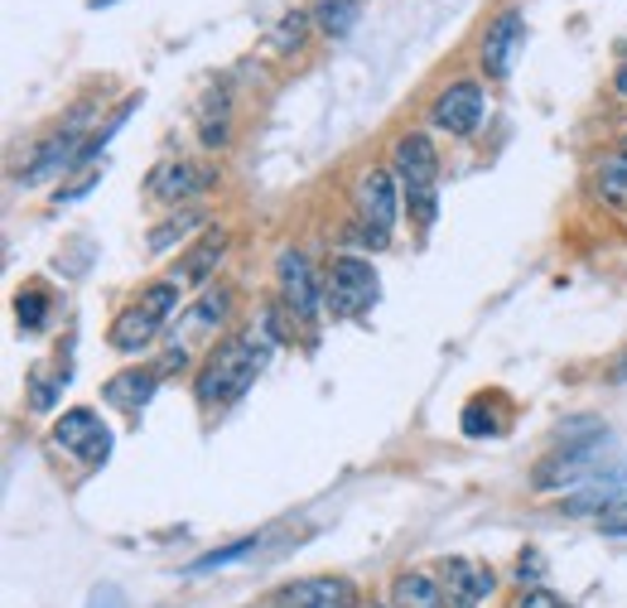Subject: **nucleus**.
<instances>
[{
  "label": "nucleus",
  "mask_w": 627,
  "mask_h": 608,
  "mask_svg": "<svg viewBox=\"0 0 627 608\" xmlns=\"http://www.w3.org/2000/svg\"><path fill=\"white\" fill-rule=\"evenodd\" d=\"M406 203H410V212L420 218V228H430V222H434V189H416V194H406Z\"/></svg>",
  "instance_id": "nucleus-24"
},
{
  "label": "nucleus",
  "mask_w": 627,
  "mask_h": 608,
  "mask_svg": "<svg viewBox=\"0 0 627 608\" xmlns=\"http://www.w3.org/2000/svg\"><path fill=\"white\" fill-rule=\"evenodd\" d=\"M599 439H593V445H569L565 454H555L551 464H545L541 473H536V483H541V488H555V483H575V478H585V473L599 464Z\"/></svg>",
  "instance_id": "nucleus-12"
},
{
  "label": "nucleus",
  "mask_w": 627,
  "mask_h": 608,
  "mask_svg": "<svg viewBox=\"0 0 627 608\" xmlns=\"http://www.w3.org/2000/svg\"><path fill=\"white\" fill-rule=\"evenodd\" d=\"M222 246H228V232H208L204 242H198L194 252L184 256V266H179V276H174V280H204L208 270H212V262L222 256Z\"/></svg>",
  "instance_id": "nucleus-17"
},
{
  "label": "nucleus",
  "mask_w": 627,
  "mask_h": 608,
  "mask_svg": "<svg viewBox=\"0 0 627 608\" xmlns=\"http://www.w3.org/2000/svg\"><path fill=\"white\" fill-rule=\"evenodd\" d=\"M599 189L608 194L613 203H627V150L608 155V160L599 165Z\"/></svg>",
  "instance_id": "nucleus-19"
},
{
  "label": "nucleus",
  "mask_w": 627,
  "mask_h": 608,
  "mask_svg": "<svg viewBox=\"0 0 627 608\" xmlns=\"http://www.w3.org/2000/svg\"><path fill=\"white\" fill-rule=\"evenodd\" d=\"M280 295H285V309L295 314L305 329L319 324L323 295H319V285H314V270L299 252H280Z\"/></svg>",
  "instance_id": "nucleus-7"
},
{
  "label": "nucleus",
  "mask_w": 627,
  "mask_h": 608,
  "mask_svg": "<svg viewBox=\"0 0 627 608\" xmlns=\"http://www.w3.org/2000/svg\"><path fill=\"white\" fill-rule=\"evenodd\" d=\"M271 608H357V584L343 574H309L271 594Z\"/></svg>",
  "instance_id": "nucleus-4"
},
{
  "label": "nucleus",
  "mask_w": 627,
  "mask_h": 608,
  "mask_svg": "<svg viewBox=\"0 0 627 608\" xmlns=\"http://www.w3.org/2000/svg\"><path fill=\"white\" fill-rule=\"evenodd\" d=\"M87 608H126V594H121L116 584H97V589L87 594Z\"/></svg>",
  "instance_id": "nucleus-26"
},
{
  "label": "nucleus",
  "mask_w": 627,
  "mask_h": 608,
  "mask_svg": "<svg viewBox=\"0 0 627 608\" xmlns=\"http://www.w3.org/2000/svg\"><path fill=\"white\" fill-rule=\"evenodd\" d=\"M222 314H228V295H208L204 304H198V314H194V319H198V324H218Z\"/></svg>",
  "instance_id": "nucleus-28"
},
{
  "label": "nucleus",
  "mask_w": 627,
  "mask_h": 608,
  "mask_svg": "<svg viewBox=\"0 0 627 608\" xmlns=\"http://www.w3.org/2000/svg\"><path fill=\"white\" fill-rule=\"evenodd\" d=\"M377 295H382V280H377L372 262L362 256H339L329 276V309L333 314H362L372 309Z\"/></svg>",
  "instance_id": "nucleus-2"
},
{
  "label": "nucleus",
  "mask_w": 627,
  "mask_h": 608,
  "mask_svg": "<svg viewBox=\"0 0 627 608\" xmlns=\"http://www.w3.org/2000/svg\"><path fill=\"white\" fill-rule=\"evenodd\" d=\"M155 381H160V372H121V377L107 387V401L126 405V411H140V405L150 401Z\"/></svg>",
  "instance_id": "nucleus-15"
},
{
  "label": "nucleus",
  "mask_w": 627,
  "mask_h": 608,
  "mask_svg": "<svg viewBox=\"0 0 627 608\" xmlns=\"http://www.w3.org/2000/svg\"><path fill=\"white\" fill-rule=\"evenodd\" d=\"M357 208H362V236L372 246H386L391 242V228H396V212H401V198H396V179L386 174V169H372V174H362V184H357Z\"/></svg>",
  "instance_id": "nucleus-3"
},
{
  "label": "nucleus",
  "mask_w": 627,
  "mask_h": 608,
  "mask_svg": "<svg viewBox=\"0 0 627 608\" xmlns=\"http://www.w3.org/2000/svg\"><path fill=\"white\" fill-rule=\"evenodd\" d=\"M174 304H179V280H155V285L140 295V309H145V314H155L160 324L174 314Z\"/></svg>",
  "instance_id": "nucleus-20"
},
{
  "label": "nucleus",
  "mask_w": 627,
  "mask_h": 608,
  "mask_svg": "<svg viewBox=\"0 0 627 608\" xmlns=\"http://www.w3.org/2000/svg\"><path fill=\"white\" fill-rule=\"evenodd\" d=\"M212 169L204 165H188V160H170L150 174V194L160 203H184V198H198L204 189H212Z\"/></svg>",
  "instance_id": "nucleus-11"
},
{
  "label": "nucleus",
  "mask_w": 627,
  "mask_h": 608,
  "mask_svg": "<svg viewBox=\"0 0 627 608\" xmlns=\"http://www.w3.org/2000/svg\"><path fill=\"white\" fill-rule=\"evenodd\" d=\"M271 343H275V324L266 319V333H242V338H228L218 353L208 357L204 377H198V401L204 405H232L261 377L266 357H271Z\"/></svg>",
  "instance_id": "nucleus-1"
},
{
  "label": "nucleus",
  "mask_w": 627,
  "mask_h": 608,
  "mask_svg": "<svg viewBox=\"0 0 627 608\" xmlns=\"http://www.w3.org/2000/svg\"><path fill=\"white\" fill-rule=\"evenodd\" d=\"M483 111H488L483 87L478 83H450L440 97H434L430 117H434V126L450 131V135H474L478 126H483Z\"/></svg>",
  "instance_id": "nucleus-6"
},
{
  "label": "nucleus",
  "mask_w": 627,
  "mask_h": 608,
  "mask_svg": "<svg viewBox=\"0 0 627 608\" xmlns=\"http://www.w3.org/2000/svg\"><path fill=\"white\" fill-rule=\"evenodd\" d=\"M357 15H362V5L357 0H319V10H314V20H319L323 34H333V39H343V34H353Z\"/></svg>",
  "instance_id": "nucleus-16"
},
{
  "label": "nucleus",
  "mask_w": 627,
  "mask_h": 608,
  "mask_svg": "<svg viewBox=\"0 0 627 608\" xmlns=\"http://www.w3.org/2000/svg\"><path fill=\"white\" fill-rule=\"evenodd\" d=\"M440 589H444V608H478L492 594V574L478 570L474 560H444Z\"/></svg>",
  "instance_id": "nucleus-10"
},
{
  "label": "nucleus",
  "mask_w": 627,
  "mask_h": 608,
  "mask_svg": "<svg viewBox=\"0 0 627 608\" xmlns=\"http://www.w3.org/2000/svg\"><path fill=\"white\" fill-rule=\"evenodd\" d=\"M396 179L406 184V194H416V189H434V179H440V155H434L430 135L410 131L396 141Z\"/></svg>",
  "instance_id": "nucleus-9"
},
{
  "label": "nucleus",
  "mask_w": 627,
  "mask_h": 608,
  "mask_svg": "<svg viewBox=\"0 0 627 608\" xmlns=\"http://www.w3.org/2000/svg\"><path fill=\"white\" fill-rule=\"evenodd\" d=\"M599 526H603V532H608V536H627V498L613 502L608 512L599 516Z\"/></svg>",
  "instance_id": "nucleus-25"
},
{
  "label": "nucleus",
  "mask_w": 627,
  "mask_h": 608,
  "mask_svg": "<svg viewBox=\"0 0 627 608\" xmlns=\"http://www.w3.org/2000/svg\"><path fill=\"white\" fill-rule=\"evenodd\" d=\"M305 29H309V15H305V10L285 15V20H280V34H275V49H280V53L299 49V44H305Z\"/></svg>",
  "instance_id": "nucleus-21"
},
{
  "label": "nucleus",
  "mask_w": 627,
  "mask_h": 608,
  "mask_svg": "<svg viewBox=\"0 0 627 608\" xmlns=\"http://www.w3.org/2000/svg\"><path fill=\"white\" fill-rule=\"evenodd\" d=\"M372 608H391V604H372Z\"/></svg>",
  "instance_id": "nucleus-32"
},
{
  "label": "nucleus",
  "mask_w": 627,
  "mask_h": 608,
  "mask_svg": "<svg viewBox=\"0 0 627 608\" xmlns=\"http://www.w3.org/2000/svg\"><path fill=\"white\" fill-rule=\"evenodd\" d=\"M526 44V20H521V10H502L497 20L488 25L483 34V68L492 77H507L512 73V63H517V49Z\"/></svg>",
  "instance_id": "nucleus-8"
},
{
  "label": "nucleus",
  "mask_w": 627,
  "mask_h": 608,
  "mask_svg": "<svg viewBox=\"0 0 627 608\" xmlns=\"http://www.w3.org/2000/svg\"><path fill=\"white\" fill-rule=\"evenodd\" d=\"M517 608H575V604H565V599H560V594H551V589H531V594H521Z\"/></svg>",
  "instance_id": "nucleus-27"
},
{
  "label": "nucleus",
  "mask_w": 627,
  "mask_h": 608,
  "mask_svg": "<svg viewBox=\"0 0 627 608\" xmlns=\"http://www.w3.org/2000/svg\"><path fill=\"white\" fill-rule=\"evenodd\" d=\"M391 608H444V589L440 580H430V574H396V584H391Z\"/></svg>",
  "instance_id": "nucleus-14"
},
{
  "label": "nucleus",
  "mask_w": 627,
  "mask_h": 608,
  "mask_svg": "<svg viewBox=\"0 0 627 608\" xmlns=\"http://www.w3.org/2000/svg\"><path fill=\"white\" fill-rule=\"evenodd\" d=\"M53 445L63 449V454H73V459H83V464H107V454H111V430L102 425V415H93V411H63V421L53 425Z\"/></svg>",
  "instance_id": "nucleus-5"
},
{
  "label": "nucleus",
  "mask_w": 627,
  "mask_h": 608,
  "mask_svg": "<svg viewBox=\"0 0 627 608\" xmlns=\"http://www.w3.org/2000/svg\"><path fill=\"white\" fill-rule=\"evenodd\" d=\"M256 546H261V536H242V540H232V546H222V550H208V556H198L194 566H188V574H212V570H222V566H237V560H246Z\"/></svg>",
  "instance_id": "nucleus-18"
},
{
  "label": "nucleus",
  "mask_w": 627,
  "mask_h": 608,
  "mask_svg": "<svg viewBox=\"0 0 627 608\" xmlns=\"http://www.w3.org/2000/svg\"><path fill=\"white\" fill-rule=\"evenodd\" d=\"M613 83H618V93H627V59L618 63V77H613Z\"/></svg>",
  "instance_id": "nucleus-31"
},
{
  "label": "nucleus",
  "mask_w": 627,
  "mask_h": 608,
  "mask_svg": "<svg viewBox=\"0 0 627 608\" xmlns=\"http://www.w3.org/2000/svg\"><path fill=\"white\" fill-rule=\"evenodd\" d=\"M608 381H613V387H623V381H627V348H623L618 357H613V367H608Z\"/></svg>",
  "instance_id": "nucleus-30"
},
{
  "label": "nucleus",
  "mask_w": 627,
  "mask_h": 608,
  "mask_svg": "<svg viewBox=\"0 0 627 608\" xmlns=\"http://www.w3.org/2000/svg\"><path fill=\"white\" fill-rule=\"evenodd\" d=\"M198 222H204V218H198V212H179V218L170 222V228H160V232H155V236H150V246H155V252H164V246H170V242H174V236L194 232V228H198Z\"/></svg>",
  "instance_id": "nucleus-22"
},
{
  "label": "nucleus",
  "mask_w": 627,
  "mask_h": 608,
  "mask_svg": "<svg viewBox=\"0 0 627 608\" xmlns=\"http://www.w3.org/2000/svg\"><path fill=\"white\" fill-rule=\"evenodd\" d=\"M517 574H521V580H541V574H545V570H541V556H536V550H526Z\"/></svg>",
  "instance_id": "nucleus-29"
},
{
  "label": "nucleus",
  "mask_w": 627,
  "mask_h": 608,
  "mask_svg": "<svg viewBox=\"0 0 627 608\" xmlns=\"http://www.w3.org/2000/svg\"><path fill=\"white\" fill-rule=\"evenodd\" d=\"M155 333H160V319L145 314L140 304H131V309L116 314V324H111V348H116V353H140V348L155 343Z\"/></svg>",
  "instance_id": "nucleus-13"
},
{
  "label": "nucleus",
  "mask_w": 627,
  "mask_h": 608,
  "mask_svg": "<svg viewBox=\"0 0 627 608\" xmlns=\"http://www.w3.org/2000/svg\"><path fill=\"white\" fill-rule=\"evenodd\" d=\"M15 309H20V324H25V329H39V324H44V295H39V290H20Z\"/></svg>",
  "instance_id": "nucleus-23"
}]
</instances>
